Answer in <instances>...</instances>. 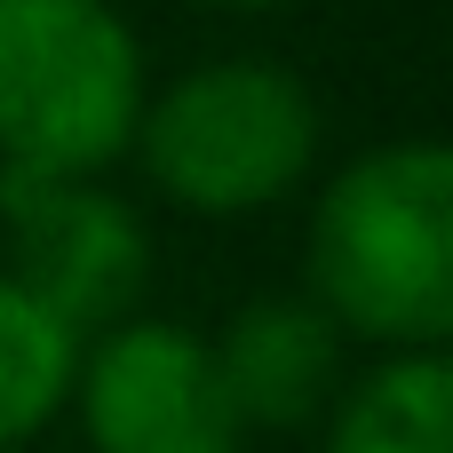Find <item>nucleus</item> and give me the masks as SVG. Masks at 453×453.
Returning a JSON list of instances; mask_svg holds the SVG:
<instances>
[{
    "mask_svg": "<svg viewBox=\"0 0 453 453\" xmlns=\"http://www.w3.org/2000/svg\"><path fill=\"white\" fill-rule=\"evenodd\" d=\"M143 96V40L111 0H0V167L104 175Z\"/></svg>",
    "mask_w": 453,
    "mask_h": 453,
    "instance_id": "3",
    "label": "nucleus"
},
{
    "mask_svg": "<svg viewBox=\"0 0 453 453\" xmlns=\"http://www.w3.org/2000/svg\"><path fill=\"white\" fill-rule=\"evenodd\" d=\"M303 295L350 342L453 350V143L398 135L342 159L303 223Z\"/></svg>",
    "mask_w": 453,
    "mask_h": 453,
    "instance_id": "1",
    "label": "nucleus"
},
{
    "mask_svg": "<svg viewBox=\"0 0 453 453\" xmlns=\"http://www.w3.org/2000/svg\"><path fill=\"white\" fill-rule=\"evenodd\" d=\"M319 453H453V350H398L342 382Z\"/></svg>",
    "mask_w": 453,
    "mask_h": 453,
    "instance_id": "7",
    "label": "nucleus"
},
{
    "mask_svg": "<svg viewBox=\"0 0 453 453\" xmlns=\"http://www.w3.org/2000/svg\"><path fill=\"white\" fill-rule=\"evenodd\" d=\"M215 374L231 390V414L247 430H303L334 406L342 382V334L311 295H255L231 311V326L207 342Z\"/></svg>",
    "mask_w": 453,
    "mask_h": 453,
    "instance_id": "6",
    "label": "nucleus"
},
{
    "mask_svg": "<svg viewBox=\"0 0 453 453\" xmlns=\"http://www.w3.org/2000/svg\"><path fill=\"white\" fill-rule=\"evenodd\" d=\"M319 96L271 56H215L143 96L127 159L143 183L207 223L263 215L319 175Z\"/></svg>",
    "mask_w": 453,
    "mask_h": 453,
    "instance_id": "2",
    "label": "nucleus"
},
{
    "mask_svg": "<svg viewBox=\"0 0 453 453\" xmlns=\"http://www.w3.org/2000/svg\"><path fill=\"white\" fill-rule=\"evenodd\" d=\"M72 406L96 453H247V422L231 414L215 350L183 319L135 311L80 342Z\"/></svg>",
    "mask_w": 453,
    "mask_h": 453,
    "instance_id": "5",
    "label": "nucleus"
},
{
    "mask_svg": "<svg viewBox=\"0 0 453 453\" xmlns=\"http://www.w3.org/2000/svg\"><path fill=\"white\" fill-rule=\"evenodd\" d=\"M72 374H80V342L16 279H0V453H24L72 406Z\"/></svg>",
    "mask_w": 453,
    "mask_h": 453,
    "instance_id": "8",
    "label": "nucleus"
},
{
    "mask_svg": "<svg viewBox=\"0 0 453 453\" xmlns=\"http://www.w3.org/2000/svg\"><path fill=\"white\" fill-rule=\"evenodd\" d=\"M0 231L8 271L72 342H96L104 326L143 311L151 287V231L135 199L104 191V175H24L0 167Z\"/></svg>",
    "mask_w": 453,
    "mask_h": 453,
    "instance_id": "4",
    "label": "nucleus"
},
{
    "mask_svg": "<svg viewBox=\"0 0 453 453\" xmlns=\"http://www.w3.org/2000/svg\"><path fill=\"white\" fill-rule=\"evenodd\" d=\"M199 8H223V16H271V8H295V0H199Z\"/></svg>",
    "mask_w": 453,
    "mask_h": 453,
    "instance_id": "9",
    "label": "nucleus"
}]
</instances>
